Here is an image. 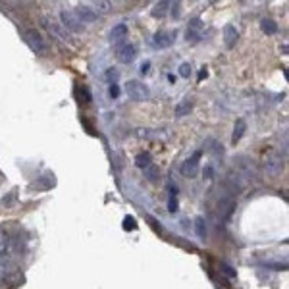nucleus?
Here are the masks:
<instances>
[{
  "instance_id": "26",
  "label": "nucleus",
  "mask_w": 289,
  "mask_h": 289,
  "mask_svg": "<svg viewBox=\"0 0 289 289\" xmlns=\"http://www.w3.org/2000/svg\"><path fill=\"white\" fill-rule=\"evenodd\" d=\"M149 67H151V62H145V64L141 66V69H139V71L145 75V73H149Z\"/></svg>"
},
{
  "instance_id": "23",
  "label": "nucleus",
  "mask_w": 289,
  "mask_h": 289,
  "mask_svg": "<svg viewBox=\"0 0 289 289\" xmlns=\"http://www.w3.org/2000/svg\"><path fill=\"white\" fill-rule=\"evenodd\" d=\"M179 75L187 79V77L191 75V64H187V62H185V64H181V66H179Z\"/></svg>"
},
{
  "instance_id": "7",
  "label": "nucleus",
  "mask_w": 289,
  "mask_h": 289,
  "mask_svg": "<svg viewBox=\"0 0 289 289\" xmlns=\"http://www.w3.org/2000/svg\"><path fill=\"white\" fill-rule=\"evenodd\" d=\"M118 60L122 62V64H129V62H133L135 60V56H137V48H135V44H131V43H124L120 48H118Z\"/></svg>"
},
{
  "instance_id": "10",
  "label": "nucleus",
  "mask_w": 289,
  "mask_h": 289,
  "mask_svg": "<svg viewBox=\"0 0 289 289\" xmlns=\"http://www.w3.org/2000/svg\"><path fill=\"white\" fill-rule=\"evenodd\" d=\"M282 168H284V162H282V156H280V155H272V156L266 158V174H268V176L276 178V176L282 172Z\"/></svg>"
},
{
  "instance_id": "15",
  "label": "nucleus",
  "mask_w": 289,
  "mask_h": 289,
  "mask_svg": "<svg viewBox=\"0 0 289 289\" xmlns=\"http://www.w3.org/2000/svg\"><path fill=\"white\" fill-rule=\"evenodd\" d=\"M135 166L141 168V170H147L149 166H153V156H151V153H141V155H137Z\"/></svg>"
},
{
  "instance_id": "6",
  "label": "nucleus",
  "mask_w": 289,
  "mask_h": 289,
  "mask_svg": "<svg viewBox=\"0 0 289 289\" xmlns=\"http://www.w3.org/2000/svg\"><path fill=\"white\" fill-rule=\"evenodd\" d=\"M176 41V31H156L153 37V44L156 48H168Z\"/></svg>"
},
{
  "instance_id": "24",
  "label": "nucleus",
  "mask_w": 289,
  "mask_h": 289,
  "mask_svg": "<svg viewBox=\"0 0 289 289\" xmlns=\"http://www.w3.org/2000/svg\"><path fill=\"white\" fill-rule=\"evenodd\" d=\"M137 227V224H135V220L131 218V216H128L126 220H124V229H135Z\"/></svg>"
},
{
  "instance_id": "21",
  "label": "nucleus",
  "mask_w": 289,
  "mask_h": 289,
  "mask_svg": "<svg viewBox=\"0 0 289 289\" xmlns=\"http://www.w3.org/2000/svg\"><path fill=\"white\" fill-rule=\"evenodd\" d=\"M106 79H108V83H110V85H118V79H120V71H118L116 67H110V69L106 71Z\"/></svg>"
},
{
  "instance_id": "2",
  "label": "nucleus",
  "mask_w": 289,
  "mask_h": 289,
  "mask_svg": "<svg viewBox=\"0 0 289 289\" xmlns=\"http://www.w3.org/2000/svg\"><path fill=\"white\" fill-rule=\"evenodd\" d=\"M23 39H25V43L29 44V48H31L33 52H37V54H46V50H48L46 41L41 37V33L39 31L27 29V31L23 33Z\"/></svg>"
},
{
  "instance_id": "12",
  "label": "nucleus",
  "mask_w": 289,
  "mask_h": 289,
  "mask_svg": "<svg viewBox=\"0 0 289 289\" xmlns=\"http://www.w3.org/2000/svg\"><path fill=\"white\" fill-rule=\"evenodd\" d=\"M237 37H239V33H237V29H235L233 25H225L224 39H225V46H227V48H233V44L237 43Z\"/></svg>"
},
{
  "instance_id": "8",
  "label": "nucleus",
  "mask_w": 289,
  "mask_h": 289,
  "mask_svg": "<svg viewBox=\"0 0 289 289\" xmlns=\"http://www.w3.org/2000/svg\"><path fill=\"white\" fill-rule=\"evenodd\" d=\"M128 25L126 23H118V25H114L110 33H108V39H110V43L112 44H118V43H124L126 39H128Z\"/></svg>"
},
{
  "instance_id": "25",
  "label": "nucleus",
  "mask_w": 289,
  "mask_h": 289,
  "mask_svg": "<svg viewBox=\"0 0 289 289\" xmlns=\"http://www.w3.org/2000/svg\"><path fill=\"white\" fill-rule=\"evenodd\" d=\"M108 95L112 96V98H118V96H120V87H118V85H110Z\"/></svg>"
},
{
  "instance_id": "20",
  "label": "nucleus",
  "mask_w": 289,
  "mask_h": 289,
  "mask_svg": "<svg viewBox=\"0 0 289 289\" xmlns=\"http://www.w3.org/2000/svg\"><path fill=\"white\" fill-rule=\"evenodd\" d=\"M260 29L264 33H268V35H274V33L278 31V25H276V22H272V20H262Z\"/></svg>"
},
{
  "instance_id": "30",
  "label": "nucleus",
  "mask_w": 289,
  "mask_h": 289,
  "mask_svg": "<svg viewBox=\"0 0 289 289\" xmlns=\"http://www.w3.org/2000/svg\"><path fill=\"white\" fill-rule=\"evenodd\" d=\"M168 79H170V83H176V75H172V73H170V75H168Z\"/></svg>"
},
{
  "instance_id": "17",
  "label": "nucleus",
  "mask_w": 289,
  "mask_h": 289,
  "mask_svg": "<svg viewBox=\"0 0 289 289\" xmlns=\"http://www.w3.org/2000/svg\"><path fill=\"white\" fill-rule=\"evenodd\" d=\"M195 231H197V237L199 239H206V224H204V218H195Z\"/></svg>"
},
{
  "instance_id": "22",
  "label": "nucleus",
  "mask_w": 289,
  "mask_h": 289,
  "mask_svg": "<svg viewBox=\"0 0 289 289\" xmlns=\"http://www.w3.org/2000/svg\"><path fill=\"white\" fill-rule=\"evenodd\" d=\"M145 174H147V179H149V181H155L156 176H158V170H156L155 166H149V168L145 170Z\"/></svg>"
},
{
  "instance_id": "4",
  "label": "nucleus",
  "mask_w": 289,
  "mask_h": 289,
  "mask_svg": "<svg viewBox=\"0 0 289 289\" xmlns=\"http://www.w3.org/2000/svg\"><path fill=\"white\" fill-rule=\"evenodd\" d=\"M200 156H202V153H200V151H195V153L191 155V158H187V160L183 162L181 172H183V176H185V178H195V176H197Z\"/></svg>"
},
{
  "instance_id": "1",
  "label": "nucleus",
  "mask_w": 289,
  "mask_h": 289,
  "mask_svg": "<svg viewBox=\"0 0 289 289\" xmlns=\"http://www.w3.org/2000/svg\"><path fill=\"white\" fill-rule=\"evenodd\" d=\"M126 93H128V96L131 100H137V102H143V100H149V98H151V89H149L143 81H139V79H131V81H128Z\"/></svg>"
},
{
  "instance_id": "29",
  "label": "nucleus",
  "mask_w": 289,
  "mask_h": 289,
  "mask_svg": "<svg viewBox=\"0 0 289 289\" xmlns=\"http://www.w3.org/2000/svg\"><path fill=\"white\" fill-rule=\"evenodd\" d=\"M224 272L227 274V276H235V274L231 272V268H229V266H225V264H224Z\"/></svg>"
},
{
  "instance_id": "16",
  "label": "nucleus",
  "mask_w": 289,
  "mask_h": 289,
  "mask_svg": "<svg viewBox=\"0 0 289 289\" xmlns=\"http://www.w3.org/2000/svg\"><path fill=\"white\" fill-rule=\"evenodd\" d=\"M168 6H172L170 2H166V0H160V2H156L155 4V8H153V16L155 18H162V16H166V12H168Z\"/></svg>"
},
{
  "instance_id": "28",
  "label": "nucleus",
  "mask_w": 289,
  "mask_h": 289,
  "mask_svg": "<svg viewBox=\"0 0 289 289\" xmlns=\"http://www.w3.org/2000/svg\"><path fill=\"white\" fill-rule=\"evenodd\" d=\"M204 77H206V67H202V69H200V73H199V81H200V79H204Z\"/></svg>"
},
{
  "instance_id": "14",
  "label": "nucleus",
  "mask_w": 289,
  "mask_h": 289,
  "mask_svg": "<svg viewBox=\"0 0 289 289\" xmlns=\"http://www.w3.org/2000/svg\"><path fill=\"white\" fill-rule=\"evenodd\" d=\"M245 129H247L245 120H243V118H239V120L235 122V126H233V135H231V143H233V145H235V143H239V139L245 135Z\"/></svg>"
},
{
  "instance_id": "19",
  "label": "nucleus",
  "mask_w": 289,
  "mask_h": 289,
  "mask_svg": "<svg viewBox=\"0 0 289 289\" xmlns=\"http://www.w3.org/2000/svg\"><path fill=\"white\" fill-rule=\"evenodd\" d=\"M91 8L95 10L96 14H106V12L112 8V4H110V2H106V0H95Z\"/></svg>"
},
{
  "instance_id": "9",
  "label": "nucleus",
  "mask_w": 289,
  "mask_h": 289,
  "mask_svg": "<svg viewBox=\"0 0 289 289\" xmlns=\"http://www.w3.org/2000/svg\"><path fill=\"white\" fill-rule=\"evenodd\" d=\"M202 22L199 20V18H193L191 22H189V25H187V31H185V37H187V41H200V37H202Z\"/></svg>"
},
{
  "instance_id": "11",
  "label": "nucleus",
  "mask_w": 289,
  "mask_h": 289,
  "mask_svg": "<svg viewBox=\"0 0 289 289\" xmlns=\"http://www.w3.org/2000/svg\"><path fill=\"white\" fill-rule=\"evenodd\" d=\"M46 27L50 29V33L56 37V39H60V41H67L69 39V33L64 29V25L62 23H56V22H48L46 23Z\"/></svg>"
},
{
  "instance_id": "13",
  "label": "nucleus",
  "mask_w": 289,
  "mask_h": 289,
  "mask_svg": "<svg viewBox=\"0 0 289 289\" xmlns=\"http://www.w3.org/2000/svg\"><path fill=\"white\" fill-rule=\"evenodd\" d=\"M191 110H193V100L191 98H183L179 104H176V110H174V112H176L178 118H183V116H187Z\"/></svg>"
},
{
  "instance_id": "5",
  "label": "nucleus",
  "mask_w": 289,
  "mask_h": 289,
  "mask_svg": "<svg viewBox=\"0 0 289 289\" xmlns=\"http://www.w3.org/2000/svg\"><path fill=\"white\" fill-rule=\"evenodd\" d=\"M73 14L77 16V20H79L81 23H93V22H96V18H98V14H96L89 4H79V6L75 8Z\"/></svg>"
},
{
  "instance_id": "3",
  "label": "nucleus",
  "mask_w": 289,
  "mask_h": 289,
  "mask_svg": "<svg viewBox=\"0 0 289 289\" xmlns=\"http://www.w3.org/2000/svg\"><path fill=\"white\" fill-rule=\"evenodd\" d=\"M60 23L64 25L66 31H71V33H79L83 31V23L77 20V16L71 12V10H62L60 12Z\"/></svg>"
},
{
  "instance_id": "27",
  "label": "nucleus",
  "mask_w": 289,
  "mask_h": 289,
  "mask_svg": "<svg viewBox=\"0 0 289 289\" xmlns=\"http://www.w3.org/2000/svg\"><path fill=\"white\" fill-rule=\"evenodd\" d=\"M172 14L178 18L179 16V2H174V10H172Z\"/></svg>"
},
{
  "instance_id": "18",
  "label": "nucleus",
  "mask_w": 289,
  "mask_h": 289,
  "mask_svg": "<svg viewBox=\"0 0 289 289\" xmlns=\"http://www.w3.org/2000/svg\"><path fill=\"white\" fill-rule=\"evenodd\" d=\"M168 210H170V212H178V189H176V187H170Z\"/></svg>"
}]
</instances>
